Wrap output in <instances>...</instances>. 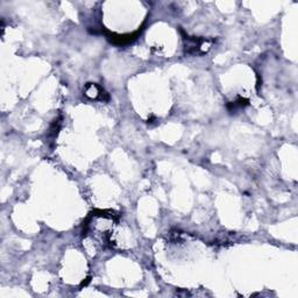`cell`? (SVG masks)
Returning a JSON list of instances; mask_svg holds the SVG:
<instances>
[{
    "mask_svg": "<svg viewBox=\"0 0 298 298\" xmlns=\"http://www.w3.org/2000/svg\"><path fill=\"white\" fill-rule=\"evenodd\" d=\"M184 50L185 54L189 55H203L206 54L208 49L211 48V41L206 39H199V38H191V36L185 35L184 36Z\"/></svg>",
    "mask_w": 298,
    "mask_h": 298,
    "instance_id": "1",
    "label": "cell"
},
{
    "mask_svg": "<svg viewBox=\"0 0 298 298\" xmlns=\"http://www.w3.org/2000/svg\"><path fill=\"white\" fill-rule=\"evenodd\" d=\"M84 94L93 100H109V94L104 91L103 88H100L98 84H94V83L93 84L90 83L85 87Z\"/></svg>",
    "mask_w": 298,
    "mask_h": 298,
    "instance_id": "2",
    "label": "cell"
},
{
    "mask_svg": "<svg viewBox=\"0 0 298 298\" xmlns=\"http://www.w3.org/2000/svg\"><path fill=\"white\" fill-rule=\"evenodd\" d=\"M140 33L141 29L137 30V32L133 34H127V35H115V34H111L107 32V39H109L112 44L116 46H126L131 44V42H133L134 40H137Z\"/></svg>",
    "mask_w": 298,
    "mask_h": 298,
    "instance_id": "3",
    "label": "cell"
},
{
    "mask_svg": "<svg viewBox=\"0 0 298 298\" xmlns=\"http://www.w3.org/2000/svg\"><path fill=\"white\" fill-rule=\"evenodd\" d=\"M246 105H248V99H245V98L239 97L238 100L233 101V103H229L227 107H229V110L233 112V111H236L238 109H242V107H245Z\"/></svg>",
    "mask_w": 298,
    "mask_h": 298,
    "instance_id": "4",
    "label": "cell"
}]
</instances>
